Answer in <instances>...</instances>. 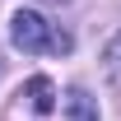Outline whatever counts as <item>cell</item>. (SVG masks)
Here are the masks:
<instances>
[{"instance_id": "6da1fadb", "label": "cell", "mask_w": 121, "mask_h": 121, "mask_svg": "<svg viewBox=\"0 0 121 121\" xmlns=\"http://www.w3.org/2000/svg\"><path fill=\"white\" fill-rule=\"evenodd\" d=\"M9 42L19 51H70V33L51 28L37 9H14L9 19Z\"/></svg>"}, {"instance_id": "7a4b0ae2", "label": "cell", "mask_w": 121, "mask_h": 121, "mask_svg": "<svg viewBox=\"0 0 121 121\" xmlns=\"http://www.w3.org/2000/svg\"><path fill=\"white\" fill-rule=\"evenodd\" d=\"M65 121H98V103L84 89H70L65 93Z\"/></svg>"}, {"instance_id": "3957f363", "label": "cell", "mask_w": 121, "mask_h": 121, "mask_svg": "<svg viewBox=\"0 0 121 121\" xmlns=\"http://www.w3.org/2000/svg\"><path fill=\"white\" fill-rule=\"evenodd\" d=\"M28 98H33L37 112H51V107H56V89H51V79H47V75L28 79Z\"/></svg>"}, {"instance_id": "277c9868", "label": "cell", "mask_w": 121, "mask_h": 121, "mask_svg": "<svg viewBox=\"0 0 121 121\" xmlns=\"http://www.w3.org/2000/svg\"><path fill=\"white\" fill-rule=\"evenodd\" d=\"M107 75H112V79H121V33L112 37V47H107Z\"/></svg>"}]
</instances>
